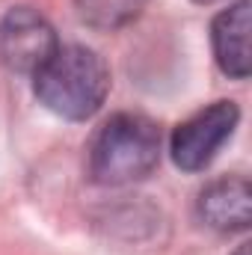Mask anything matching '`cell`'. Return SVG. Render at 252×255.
Masks as SVG:
<instances>
[{
    "label": "cell",
    "mask_w": 252,
    "mask_h": 255,
    "mask_svg": "<svg viewBox=\"0 0 252 255\" xmlns=\"http://www.w3.org/2000/svg\"><path fill=\"white\" fill-rule=\"evenodd\" d=\"M33 92L54 116L86 122L101 110L110 92V68L92 48L60 45L54 57L33 74Z\"/></svg>",
    "instance_id": "obj_1"
},
{
    "label": "cell",
    "mask_w": 252,
    "mask_h": 255,
    "mask_svg": "<svg viewBox=\"0 0 252 255\" xmlns=\"http://www.w3.org/2000/svg\"><path fill=\"white\" fill-rule=\"evenodd\" d=\"M160 163V128L142 113H116L89 145V175L104 187L148 178Z\"/></svg>",
    "instance_id": "obj_2"
},
{
    "label": "cell",
    "mask_w": 252,
    "mask_h": 255,
    "mask_svg": "<svg viewBox=\"0 0 252 255\" xmlns=\"http://www.w3.org/2000/svg\"><path fill=\"white\" fill-rule=\"evenodd\" d=\"M238 122H241V110L235 101H214L205 110L193 113L172 130L169 139L172 163L181 172H202L232 139Z\"/></svg>",
    "instance_id": "obj_3"
},
{
    "label": "cell",
    "mask_w": 252,
    "mask_h": 255,
    "mask_svg": "<svg viewBox=\"0 0 252 255\" xmlns=\"http://www.w3.org/2000/svg\"><path fill=\"white\" fill-rule=\"evenodd\" d=\"M57 48V33L42 12L15 6L0 18V65L6 71L36 74Z\"/></svg>",
    "instance_id": "obj_4"
},
{
    "label": "cell",
    "mask_w": 252,
    "mask_h": 255,
    "mask_svg": "<svg viewBox=\"0 0 252 255\" xmlns=\"http://www.w3.org/2000/svg\"><path fill=\"white\" fill-rule=\"evenodd\" d=\"M196 211L214 232H247L252 223V187L244 175H223L199 193Z\"/></svg>",
    "instance_id": "obj_5"
},
{
    "label": "cell",
    "mask_w": 252,
    "mask_h": 255,
    "mask_svg": "<svg viewBox=\"0 0 252 255\" xmlns=\"http://www.w3.org/2000/svg\"><path fill=\"white\" fill-rule=\"evenodd\" d=\"M211 45H214L217 65L226 77H232V80L250 77V0H235L214 18Z\"/></svg>",
    "instance_id": "obj_6"
},
{
    "label": "cell",
    "mask_w": 252,
    "mask_h": 255,
    "mask_svg": "<svg viewBox=\"0 0 252 255\" xmlns=\"http://www.w3.org/2000/svg\"><path fill=\"white\" fill-rule=\"evenodd\" d=\"M148 0H74L77 18L98 30V33H116L127 24H133Z\"/></svg>",
    "instance_id": "obj_7"
},
{
    "label": "cell",
    "mask_w": 252,
    "mask_h": 255,
    "mask_svg": "<svg viewBox=\"0 0 252 255\" xmlns=\"http://www.w3.org/2000/svg\"><path fill=\"white\" fill-rule=\"evenodd\" d=\"M235 255H250V244H241V247H238V253Z\"/></svg>",
    "instance_id": "obj_8"
},
{
    "label": "cell",
    "mask_w": 252,
    "mask_h": 255,
    "mask_svg": "<svg viewBox=\"0 0 252 255\" xmlns=\"http://www.w3.org/2000/svg\"><path fill=\"white\" fill-rule=\"evenodd\" d=\"M193 3H202V6H208V3H220V0H193Z\"/></svg>",
    "instance_id": "obj_9"
}]
</instances>
